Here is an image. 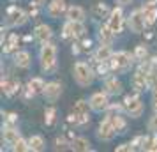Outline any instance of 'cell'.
<instances>
[{
    "mask_svg": "<svg viewBox=\"0 0 157 152\" xmlns=\"http://www.w3.org/2000/svg\"><path fill=\"white\" fill-rule=\"evenodd\" d=\"M39 60H41L43 71L53 72L57 67V46L51 43H44L39 50Z\"/></svg>",
    "mask_w": 157,
    "mask_h": 152,
    "instance_id": "6da1fadb",
    "label": "cell"
},
{
    "mask_svg": "<svg viewBox=\"0 0 157 152\" xmlns=\"http://www.w3.org/2000/svg\"><path fill=\"white\" fill-rule=\"evenodd\" d=\"M72 76H74V81L78 83L79 87H88L94 83V78H95V72L88 64L85 62H76L74 67H72Z\"/></svg>",
    "mask_w": 157,
    "mask_h": 152,
    "instance_id": "7a4b0ae2",
    "label": "cell"
},
{
    "mask_svg": "<svg viewBox=\"0 0 157 152\" xmlns=\"http://www.w3.org/2000/svg\"><path fill=\"white\" fill-rule=\"evenodd\" d=\"M109 65L115 72H125L132 65V57L127 51H117V53H113V57L109 58Z\"/></svg>",
    "mask_w": 157,
    "mask_h": 152,
    "instance_id": "3957f363",
    "label": "cell"
},
{
    "mask_svg": "<svg viewBox=\"0 0 157 152\" xmlns=\"http://www.w3.org/2000/svg\"><path fill=\"white\" fill-rule=\"evenodd\" d=\"M124 110H125V113L129 117H132V119H138V117L143 115V101L140 95H127L125 99H124Z\"/></svg>",
    "mask_w": 157,
    "mask_h": 152,
    "instance_id": "277c9868",
    "label": "cell"
},
{
    "mask_svg": "<svg viewBox=\"0 0 157 152\" xmlns=\"http://www.w3.org/2000/svg\"><path fill=\"white\" fill-rule=\"evenodd\" d=\"M127 25H129V30L134 32V34H141L147 25V18L143 14V9H138L134 13H131V16L127 18Z\"/></svg>",
    "mask_w": 157,
    "mask_h": 152,
    "instance_id": "5b68a950",
    "label": "cell"
},
{
    "mask_svg": "<svg viewBox=\"0 0 157 152\" xmlns=\"http://www.w3.org/2000/svg\"><path fill=\"white\" fill-rule=\"evenodd\" d=\"M108 92L104 90V92H95V94L90 95V99H88V104H90V110L92 111H97V113H101V111H106L108 108H109V99H108Z\"/></svg>",
    "mask_w": 157,
    "mask_h": 152,
    "instance_id": "8992f818",
    "label": "cell"
},
{
    "mask_svg": "<svg viewBox=\"0 0 157 152\" xmlns=\"http://www.w3.org/2000/svg\"><path fill=\"white\" fill-rule=\"evenodd\" d=\"M118 131H117V127H115L113 120L109 119V117H106L102 122L99 124V129H97V138L99 140H102V142H109V140H113L115 134H117Z\"/></svg>",
    "mask_w": 157,
    "mask_h": 152,
    "instance_id": "52a82bcc",
    "label": "cell"
},
{
    "mask_svg": "<svg viewBox=\"0 0 157 152\" xmlns=\"http://www.w3.org/2000/svg\"><path fill=\"white\" fill-rule=\"evenodd\" d=\"M7 23L11 27H21V25H25V23H27V14H25V11H23L21 7H16V6L9 7L7 9Z\"/></svg>",
    "mask_w": 157,
    "mask_h": 152,
    "instance_id": "ba28073f",
    "label": "cell"
},
{
    "mask_svg": "<svg viewBox=\"0 0 157 152\" xmlns=\"http://www.w3.org/2000/svg\"><path fill=\"white\" fill-rule=\"evenodd\" d=\"M108 27L113 30V34H120L122 27H124V13H122L120 7H115L111 13H109V18H108Z\"/></svg>",
    "mask_w": 157,
    "mask_h": 152,
    "instance_id": "9c48e42d",
    "label": "cell"
},
{
    "mask_svg": "<svg viewBox=\"0 0 157 152\" xmlns=\"http://www.w3.org/2000/svg\"><path fill=\"white\" fill-rule=\"evenodd\" d=\"M43 95L44 99L48 103H55L62 95V85L58 83V81H50V83H46V87L43 90Z\"/></svg>",
    "mask_w": 157,
    "mask_h": 152,
    "instance_id": "30bf717a",
    "label": "cell"
},
{
    "mask_svg": "<svg viewBox=\"0 0 157 152\" xmlns=\"http://www.w3.org/2000/svg\"><path fill=\"white\" fill-rule=\"evenodd\" d=\"M67 13V6H65V0H51L48 4V16L57 20L62 14Z\"/></svg>",
    "mask_w": 157,
    "mask_h": 152,
    "instance_id": "8fae6325",
    "label": "cell"
},
{
    "mask_svg": "<svg viewBox=\"0 0 157 152\" xmlns=\"http://www.w3.org/2000/svg\"><path fill=\"white\" fill-rule=\"evenodd\" d=\"M34 37H36V39H37V41H39L41 44L50 43L51 37H53L51 27H50V25H46V23H43V25H37L36 30H34Z\"/></svg>",
    "mask_w": 157,
    "mask_h": 152,
    "instance_id": "7c38bea8",
    "label": "cell"
},
{
    "mask_svg": "<svg viewBox=\"0 0 157 152\" xmlns=\"http://www.w3.org/2000/svg\"><path fill=\"white\" fill-rule=\"evenodd\" d=\"M143 14L147 18V25H148V27L157 21V2L155 0L147 2V4L143 6Z\"/></svg>",
    "mask_w": 157,
    "mask_h": 152,
    "instance_id": "4fadbf2b",
    "label": "cell"
},
{
    "mask_svg": "<svg viewBox=\"0 0 157 152\" xmlns=\"http://www.w3.org/2000/svg\"><path fill=\"white\" fill-rule=\"evenodd\" d=\"M113 57V51L109 48V44H101L97 51L94 53V58L95 62H109V58Z\"/></svg>",
    "mask_w": 157,
    "mask_h": 152,
    "instance_id": "5bb4252c",
    "label": "cell"
},
{
    "mask_svg": "<svg viewBox=\"0 0 157 152\" xmlns=\"http://www.w3.org/2000/svg\"><path fill=\"white\" fill-rule=\"evenodd\" d=\"M30 62H32V60H30V53H29V51H25V50L16 51V55H14L16 67H20V69H29Z\"/></svg>",
    "mask_w": 157,
    "mask_h": 152,
    "instance_id": "9a60e30c",
    "label": "cell"
},
{
    "mask_svg": "<svg viewBox=\"0 0 157 152\" xmlns=\"http://www.w3.org/2000/svg\"><path fill=\"white\" fill-rule=\"evenodd\" d=\"M65 16L71 21H83L85 20V9L79 7V6H71V7H67Z\"/></svg>",
    "mask_w": 157,
    "mask_h": 152,
    "instance_id": "2e32d148",
    "label": "cell"
},
{
    "mask_svg": "<svg viewBox=\"0 0 157 152\" xmlns=\"http://www.w3.org/2000/svg\"><path fill=\"white\" fill-rule=\"evenodd\" d=\"M104 90H106L109 95H117L122 92V81L117 80V78H108L106 81H104Z\"/></svg>",
    "mask_w": 157,
    "mask_h": 152,
    "instance_id": "e0dca14e",
    "label": "cell"
},
{
    "mask_svg": "<svg viewBox=\"0 0 157 152\" xmlns=\"http://www.w3.org/2000/svg\"><path fill=\"white\" fill-rule=\"evenodd\" d=\"M71 149L76 150V152H86V150H90V142H88V138H85V136L72 138L71 140Z\"/></svg>",
    "mask_w": 157,
    "mask_h": 152,
    "instance_id": "ac0fdd59",
    "label": "cell"
},
{
    "mask_svg": "<svg viewBox=\"0 0 157 152\" xmlns=\"http://www.w3.org/2000/svg\"><path fill=\"white\" fill-rule=\"evenodd\" d=\"M44 87H46V83H44L43 78H32V80L29 81V85H27V88H29V92L32 95H36V94H43V90Z\"/></svg>",
    "mask_w": 157,
    "mask_h": 152,
    "instance_id": "d6986e66",
    "label": "cell"
},
{
    "mask_svg": "<svg viewBox=\"0 0 157 152\" xmlns=\"http://www.w3.org/2000/svg\"><path fill=\"white\" fill-rule=\"evenodd\" d=\"M18 138H20V134H18V131L14 127H6L4 133H2V142L6 145H9V147H13Z\"/></svg>",
    "mask_w": 157,
    "mask_h": 152,
    "instance_id": "ffe728a7",
    "label": "cell"
},
{
    "mask_svg": "<svg viewBox=\"0 0 157 152\" xmlns=\"http://www.w3.org/2000/svg\"><path fill=\"white\" fill-rule=\"evenodd\" d=\"M29 143H30V150L34 152H41L46 149V142H44V138L41 134H34V136L29 138Z\"/></svg>",
    "mask_w": 157,
    "mask_h": 152,
    "instance_id": "44dd1931",
    "label": "cell"
},
{
    "mask_svg": "<svg viewBox=\"0 0 157 152\" xmlns=\"http://www.w3.org/2000/svg\"><path fill=\"white\" fill-rule=\"evenodd\" d=\"M113 37H115V34H113V30L108 27V23L101 27V30H99L101 44H109V46H111V41H113Z\"/></svg>",
    "mask_w": 157,
    "mask_h": 152,
    "instance_id": "7402d4cb",
    "label": "cell"
},
{
    "mask_svg": "<svg viewBox=\"0 0 157 152\" xmlns=\"http://www.w3.org/2000/svg\"><path fill=\"white\" fill-rule=\"evenodd\" d=\"M18 88H20V81L16 83V81H11V80H7V78H6V80L2 78V90H4V94H6V95L11 97Z\"/></svg>",
    "mask_w": 157,
    "mask_h": 152,
    "instance_id": "603a6c76",
    "label": "cell"
},
{
    "mask_svg": "<svg viewBox=\"0 0 157 152\" xmlns=\"http://www.w3.org/2000/svg\"><path fill=\"white\" fill-rule=\"evenodd\" d=\"M69 23H71V32H72L74 39H79V37L85 36V25H83V21H71L69 20Z\"/></svg>",
    "mask_w": 157,
    "mask_h": 152,
    "instance_id": "cb8c5ba5",
    "label": "cell"
},
{
    "mask_svg": "<svg viewBox=\"0 0 157 152\" xmlns=\"http://www.w3.org/2000/svg\"><path fill=\"white\" fill-rule=\"evenodd\" d=\"M11 150H14V152H27V150H30L29 140H23V138L20 136V138L14 142V145L11 147Z\"/></svg>",
    "mask_w": 157,
    "mask_h": 152,
    "instance_id": "d4e9b609",
    "label": "cell"
},
{
    "mask_svg": "<svg viewBox=\"0 0 157 152\" xmlns=\"http://www.w3.org/2000/svg\"><path fill=\"white\" fill-rule=\"evenodd\" d=\"M108 13H111V11H108V6L104 2H99V4H95L92 7V14L95 18H102V16H106Z\"/></svg>",
    "mask_w": 157,
    "mask_h": 152,
    "instance_id": "484cf974",
    "label": "cell"
},
{
    "mask_svg": "<svg viewBox=\"0 0 157 152\" xmlns=\"http://www.w3.org/2000/svg\"><path fill=\"white\" fill-rule=\"evenodd\" d=\"M57 110L53 108V106H50V108H46V111H44V122H46V126H51V124L55 122V119H57Z\"/></svg>",
    "mask_w": 157,
    "mask_h": 152,
    "instance_id": "4316f807",
    "label": "cell"
},
{
    "mask_svg": "<svg viewBox=\"0 0 157 152\" xmlns=\"http://www.w3.org/2000/svg\"><path fill=\"white\" fill-rule=\"evenodd\" d=\"M143 150L157 152V133H154V136L147 140V143H145V147H143Z\"/></svg>",
    "mask_w": 157,
    "mask_h": 152,
    "instance_id": "83f0119b",
    "label": "cell"
},
{
    "mask_svg": "<svg viewBox=\"0 0 157 152\" xmlns=\"http://www.w3.org/2000/svg\"><path fill=\"white\" fill-rule=\"evenodd\" d=\"M111 120H113V124H115V127H117V131L118 133H122V131L125 129V120L122 119L120 115H108Z\"/></svg>",
    "mask_w": 157,
    "mask_h": 152,
    "instance_id": "f1b7e54d",
    "label": "cell"
},
{
    "mask_svg": "<svg viewBox=\"0 0 157 152\" xmlns=\"http://www.w3.org/2000/svg\"><path fill=\"white\" fill-rule=\"evenodd\" d=\"M134 57L138 58V60H145V57H147V48H145V44H138V46H136Z\"/></svg>",
    "mask_w": 157,
    "mask_h": 152,
    "instance_id": "f546056e",
    "label": "cell"
},
{
    "mask_svg": "<svg viewBox=\"0 0 157 152\" xmlns=\"http://www.w3.org/2000/svg\"><path fill=\"white\" fill-rule=\"evenodd\" d=\"M16 43H18V36H16V34H11V36H9V43L4 44V46H6V51L14 50V48H16Z\"/></svg>",
    "mask_w": 157,
    "mask_h": 152,
    "instance_id": "4dcf8cb0",
    "label": "cell"
},
{
    "mask_svg": "<svg viewBox=\"0 0 157 152\" xmlns=\"http://www.w3.org/2000/svg\"><path fill=\"white\" fill-rule=\"evenodd\" d=\"M67 147H71V143H67L64 138H57V140H55V149H57V150H65Z\"/></svg>",
    "mask_w": 157,
    "mask_h": 152,
    "instance_id": "1f68e13d",
    "label": "cell"
},
{
    "mask_svg": "<svg viewBox=\"0 0 157 152\" xmlns=\"http://www.w3.org/2000/svg\"><path fill=\"white\" fill-rule=\"evenodd\" d=\"M148 129L152 131V133H157V111L154 113V117H150V120H148Z\"/></svg>",
    "mask_w": 157,
    "mask_h": 152,
    "instance_id": "d6a6232c",
    "label": "cell"
},
{
    "mask_svg": "<svg viewBox=\"0 0 157 152\" xmlns=\"http://www.w3.org/2000/svg\"><path fill=\"white\" fill-rule=\"evenodd\" d=\"M62 37H64V39H69V37H72V32H71V23L67 21L64 25V32H62ZM72 39H74V37H72Z\"/></svg>",
    "mask_w": 157,
    "mask_h": 152,
    "instance_id": "836d02e7",
    "label": "cell"
},
{
    "mask_svg": "<svg viewBox=\"0 0 157 152\" xmlns=\"http://www.w3.org/2000/svg\"><path fill=\"white\" fill-rule=\"evenodd\" d=\"M125 150H134V145H132V142L131 143H122L117 147V152H125Z\"/></svg>",
    "mask_w": 157,
    "mask_h": 152,
    "instance_id": "e575fe53",
    "label": "cell"
},
{
    "mask_svg": "<svg viewBox=\"0 0 157 152\" xmlns=\"http://www.w3.org/2000/svg\"><path fill=\"white\" fill-rule=\"evenodd\" d=\"M152 106L157 111V87H154V92H152Z\"/></svg>",
    "mask_w": 157,
    "mask_h": 152,
    "instance_id": "d590c367",
    "label": "cell"
},
{
    "mask_svg": "<svg viewBox=\"0 0 157 152\" xmlns=\"http://www.w3.org/2000/svg\"><path fill=\"white\" fill-rule=\"evenodd\" d=\"M117 4H118L120 7H124V6H129V4H132V0H117Z\"/></svg>",
    "mask_w": 157,
    "mask_h": 152,
    "instance_id": "8d00e7d4",
    "label": "cell"
},
{
    "mask_svg": "<svg viewBox=\"0 0 157 152\" xmlns=\"http://www.w3.org/2000/svg\"><path fill=\"white\" fill-rule=\"evenodd\" d=\"M13 2H18V0H13Z\"/></svg>",
    "mask_w": 157,
    "mask_h": 152,
    "instance_id": "74e56055",
    "label": "cell"
}]
</instances>
